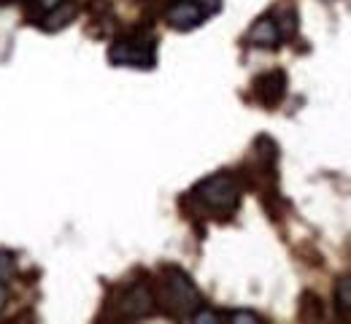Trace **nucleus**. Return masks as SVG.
Masks as SVG:
<instances>
[{
    "mask_svg": "<svg viewBox=\"0 0 351 324\" xmlns=\"http://www.w3.org/2000/svg\"><path fill=\"white\" fill-rule=\"evenodd\" d=\"M73 14H76V5H71V3L62 0L60 5H54L51 11H46L44 30H60V27H65L73 19Z\"/></svg>",
    "mask_w": 351,
    "mask_h": 324,
    "instance_id": "nucleus-8",
    "label": "nucleus"
},
{
    "mask_svg": "<svg viewBox=\"0 0 351 324\" xmlns=\"http://www.w3.org/2000/svg\"><path fill=\"white\" fill-rule=\"evenodd\" d=\"M287 95V76L281 71H270L257 79V97L265 105H276L281 103V97Z\"/></svg>",
    "mask_w": 351,
    "mask_h": 324,
    "instance_id": "nucleus-6",
    "label": "nucleus"
},
{
    "mask_svg": "<svg viewBox=\"0 0 351 324\" xmlns=\"http://www.w3.org/2000/svg\"><path fill=\"white\" fill-rule=\"evenodd\" d=\"M189 319H192V322H197V324H203V322H221V319H224V314H217V311H211V308H203V306H200V308H195V311H192V314H189Z\"/></svg>",
    "mask_w": 351,
    "mask_h": 324,
    "instance_id": "nucleus-10",
    "label": "nucleus"
},
{
    "mask_svg": "<svg viewBox=\"0 0 351 324\" xmlns=\"http://www.w3.org/2000/svg\"><path fill=\"white\" fill-rule=\"evenodd\" d=\"M60 3H62V0H38V5H41L44 11H51V8H54V5H60Z\"/></svg>",
    "mask_w": 351,
    "mask_h": 324,
    "instance_id": "nucleus-13",
    "label": "nucleus"
},
{
    "mask_svg": "<svg viewBox=\"0 0 351 324\" xmlns=\"http://www.w3.org/2000/svg\"><path fill=\"white\" fill-rule=\"evenodd\" d=\"M11 273H14V257L5 249H0V284H5Z\"/></svg>",
    "mask_w": 351,
    "mask_h": 324,
    "instance_id": "nucleus-11",
    "label": "nucleus"
},
{
    "mask_svg": "<svg viewBox=\"0 0 351 324\" xmlns=\"http://www.w3.org/2000/svg\"><path fill=\"white\" fill-rule=\"evenodd\" d=\"M203 19H206V14L195 0H176L168 8V22L176 30H192V27L203 25Z\"/></svg>",
    "mask_w": 351,
    "mask_h": 324,
    "instance_id": "nucleus-4",
    "label": "nucleus"
},
{
    "mask_svg": "<svg viewBox=\"0 0 351 324\" xmlns=\"http://www.w3.org/2000/svg\"><path fill=\"white\" fill-rule=\"evenodd\" d=\"M335 303L341 311H351V276L341 278L335 286Z\"/></svg>",
    "mask_w": 351,
    "mask_h": 324,
    "instance_id": "nucleus-9",
    "label": "nucleus"
},
{
    "mask_svg": "<svg viewBox=\"0 0 351 324\" xmlns=\"http://www.w3.org/2000/svg\"><path fill=\"white\" fill-rule=\"evenodd\" d=\"M160 303L168 314L173 316H189L195 308H200V292L192 284V278L186 276L178 268H168L162 273V284H160Z\"/></svg>",
    "mask_w": 351,
    "mask_h": 324,
    "instance_id": "nucleus-1",
    "label": "nucleus"
},
{
    "mask_svg": "<svg viewBox=\"0 0 351 324\" xmlns=\"http://www.w3.org/2000/svg\"><path fill=\"white\" fill-rule=\"evenodd\" d=\"M195 197L214 208V211H232L238 205V197H241V186L232 176L227 173H217V176H208L203 179L197 189H195Z\"/></svg>",
    "mask_w": 351,
    "mask_h": 324,
    "instance_id": "nucleus-2",
    "label": "nucleus"
},
{
    "mask_svg": "<svg viewBox=\"0 0 351 324\" xmlns=\"http://www.w3.org/2000/svg\"><path fill=\"white\" fill-rule=\"evenodd\" d=\"M3 306H5V286L0 284V308H3Z\"/></svg>",
    "mask_w": 351,
    "mask_h": 324,
    "instance_id": "nucleus-14",
    "label": "nucleus"
},
{
    "mask_svg": "<svg viewBox=\"0 0 351 324\" xmlns=\"http://www.w3.org/2000/svg\"><path fill=\"white\" fill-rule=\"evenodd\" d=\"M246 41L252 44V47H260V49H276L278 47V41H281V33H278V25L270 19V16H263V19H257L254 25H252V30H249V36H246Z\"/></svg>",
    "mask_w": 351,
    "mask_h": 324,
    "instance_id": "nucleus-7",
    "label": "nucleus"
},
{
    "mask_svg": "<svg viewBox=\"0 0 351 324\" xmlns=\"http://www.w3.org/2000/svg\"><path fill=\"white\" fill-rule=\"evenodd\" d=\"M154 311V297L152 292L143 286V284H135L128 289V295L122 297V314L130 316V319H141V316H149Z\"/></svg>",
    "mask_w": 351,
    "mask_h": 324,
    "instance_id": "nucleus-5",
    "label": "nucleus"
},
{
    "mask_svg": "<svg viewBox=\"0 0 351 324\" xmlns=\"http://www.w3.org/2000/svg\"><path fill=\"white\" fill-rule=\"evenodd\" d=\"M224 319H230V322H246V324H257L263 322L254 311H232V314H224Z\"/></svg>",
    "mask_w": 351,
    "mask_h": 324,
    "instance_id": "nucleus-12",
    "label": "nucleus"
},
{
    "mask_svg": "<svg viewBox=\"0 0 351 324\" xmlns=\"http://www.w3.org/2000/svg\"><path fill=\"white\" fill-rule=\"evenodd\" d=\"M108 60L114 65L122 68H154L157 57H154V44L143 41V38H122L108 49Z\"/></svg>",
    "mask_w": 351,
    "mask_h": 324,
    "instance_id": "nucleus-3",
    "label": "nucleus"
}]
</instances>
